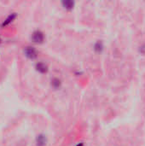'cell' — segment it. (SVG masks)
Segmentation results:
<instances>
[{
    "label": "cell",
    "mask_w": 145,
    "mask_h": 146,
    "mask_svg": "<svg viewBox=\"0 0 145 146\" xmlns=\"http://www.w3.org/2000/svg\"><path fill=\"white\" fill-rule=\"evenodd\" d=\"M36 68H37L38 71H39V72H41V73H45V72H47V66H46L45 64L42 63V62L38 63V64L36 65Z\"/></svg>",
    "instance_id": "3"
},
{
    "label": "cell",
    "mask_w": 145,
    "mask_h": 146,
    "mask_svg": "<svg viewBox=\"0 0 145 146\" xmlns=\"http://www.w3.org/2000/svg\"><path fill=\"white\" fill-rule=\"evenodd\" d=\"M25 54L27 57H29L31 59H34L37 56V51L32 47H27L25 50Z\"/></svg>",
    "instance_id": "1"
},
{
    "label": "cell",
    "mask_w": 145,
    "mask_h": 146,
    "mask_svg": "<svg viewBox=\"0 0 145 146\" xmlns=\"http://www.w3.org/2000/svg\"><path fill=\"white\" fill-rule=\"evenodd\" d=\"M62 4H63V6H64L66 9H71L73 8L74 3H73V1H64V2H62Z\"/></svg>",
    "instance_id": "5"
},
{
    "label": "cell",
    "mask_w": 145,
    "mask_h": 146,
    "mask_svg": "<svg viewBox=\"0 0 145 146\" xmlns=\"http://www.w3.org/2000/svg\"><path fill=\"white\" fill-rule=\"evenodd\" d=\"M32 40L35 43H41L44 40V35L40 31H37L32 34Z\"/></svg>",
    "instance_id": "2"
},
{
    "label": "cell",
    "mask_w": 145,
    "mask_h": 146,
    "mask_svg": "<svg viewBox=\"0 0 145 146\" xmlns=\"http://www.w3.org/2000/svg\"><path fill=\"white\" fill-rule=\"evenodd\" d=\"M15 14H12V15H10L7 18V20L3 22V25H7L8 23H9L10 21H12L15 19Z\"/></svg>",
    "instance_id": "6"
},
{
    "label": "cell",
    "mask_w": 145,
    "mask_h": 146,
    "mask_svg": "<svg viewBox=\"0 0 145 146\" xmlns=\"http://www.w3.org/2000/svg\"><path fill=\"white\" fill-rule=\"evenodd\" d=\"M52 84H53V86H54V87H56V88H57L58 86H60V80H56V79H55V80H53V82H52Z\"/></svg>",
    "instance_id": "7"
},
{
    "label": "cell",
    "mask_w": 145,
    "mask_h": 146,
    "mask_svg": "<svg viewBox=\"0 0 145 146\" xmlns=\"http://www.w3.org/2000/svg\"><path fill=\"white\" fill-rule=\"evenodd\" d=\"M37 143H38V145L39 146L44 145H45V143H46V139H45V137H44V136H43V135H39V136H38Z\"/></svg>",
    "instance_id": "4"
},
{
    "label": "cell",
    "mask_w": 145,
    "mask_h": 146,
    "mask_svg": "<svg viewBox=\"0 0 145 146\" xmlns=\"http://www.w3.org/2000/svg\"><path fill=\"white\" fill-rule=\"evenodd\" d=\"M77 146H83V144H79Z\"/></svg>",
    "instance_id": "8"
}]
</instances>
